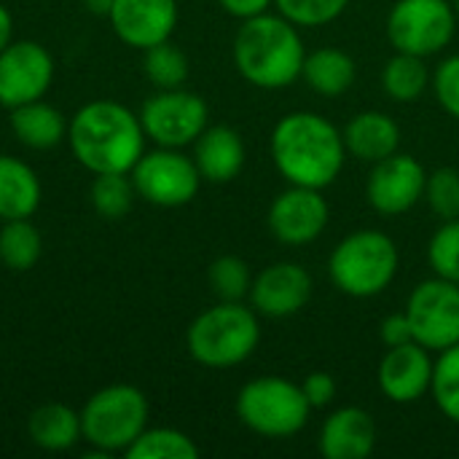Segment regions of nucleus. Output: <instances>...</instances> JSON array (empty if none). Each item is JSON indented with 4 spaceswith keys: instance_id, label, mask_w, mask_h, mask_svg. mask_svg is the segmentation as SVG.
<instances>
[{
    "instance_id": "1",
    "label": "nucleus",
    "mask_w": 459,
    "mask_h": 459,
    "mask_svg": "<svg viewBox=\"0 0 459 459\" xmlns=\"http://www.w3.org/2000/svg\"><path fill=\"white\" fill-rule=\"evenodd\" d=\"M272 161L290 186L325 191L344 169L347 148L342 129L325 116L296 110L282 116L272 129Z\"/></svg>"
},
{
    "instance_id": "2",
    "label": "nucleus",
    "mask_w": 459,
    "mask_h": 459,
    "mask_svg": "<svg viewBox=\"0 0 459 459\" xmlns=\"http://www.w3.org/2000/svg\"><path fill=\"white\" fill-rule=\"evenodd\" d=\"M67 143L75 161L91 175L132 172L145 153V129L140 113L113 100L86 102L67 121Z\"/></svg>"
},
{
    "instance_id": "3",
    "label": "nucleus",
    "mask_w": 459,
    "mask_h": 459,
    "mask_svg": "<svg viewBox=\"0 0 459 459\" xmlns=\"http://www.w3.org/2000/svg\"><path fill=\"white\" fill-rule=\"evenodd\" d=\"M231 54L237 73L258 89H285L296 83L307 59L299 27L280 11H264L258 16L242 19Z\"/></svg>"
},
{
    "instance_id": "4",
    "label": "nucleus",
    "mask_w": 459,
    "mask_h": 459,
    "mask_svg": "<svg viewBox=\"0 0 459 459\" xmlns=\"http://www.w3.org/2000/svg\"><path fill=\"white\" fill-rule=\"evenodd\" d=\"M261 344V323L245 301H218L204 309L186 333L188 355L204 368H234Z\"/></svg>"
},
{
    "instance_id": "5",
    "label": "nucleus",
    "mask_w": 459,
    "mask_h": 459,
    "mask_svg": "<svg viewBox=\"0 0 459 459\" xmlns=\"http://www.w3.org/2000/svg\"><path fill=\"white\" fill-rule=\"evenodd\" d=\"M398 266V245L377 229L347 234L328 258L331 282L350 299H374L385 293L393 285Z\"/></svg>"
},
{
    "instance_id": "6",
    "label": "nucleus",
    "mask_w": 459,
    "mask_h": 459,
    "mask_svg": "<svg viewBox=\"0 0 459 459\" xmlns=\"http://www.w3.org/2000/svg\"><path fill=\"white\" fill-rule=\"evenodd\" d=\"M312 406L301 390V385L285 377H258L250 379L237 395V417L239 422L272 441L299 436L309 422Z\"/></svg>"
},
{
    "instance_id": "7",
    "label": "nucleus",
    "mask_w": 459,
    "mask_h": 459,
    "mask_svg": "<svg viewBox=\"0 0 459 459\" xmlns=\"http://www.w3.org/2000/svg\"><path fill=\"white\" fill-rule=\"evenodd\" d=\"M148 398L132 385H110L97 390L81 409L83 441L100 455L126 452L148 428Z\"/></svg>"
},
{
    "instance_id": "8",
    "label": "nucleus",
    "mask_w": 459,
    "mask_h": 459,
    "mask_svg": "<svg viewBox=\"0 0 459 459\" xmlns=\"http://www.w3.org/2000/svg\"><path fill=\"white\" fill-rule=\"evenodd\" d=\"M457 24L452 0H395L385 30L395 51L428 59L455 40Z\"/></svg>"
},
{
    "instance_id": "9",
    "label": "nucleus",
    "mask_w": 459,
    "mask_h": 459,
    "mask_svg": "<svg viewBox=\"0 0 459 459\" xmlns=\"http://www.w3.org/2000/svg\"><path fill=\"white\" fill-rule=\"evenodd\" d=\"M129 175L137 196L164 210L186 207L188 202H194L202 186L194 156H186L180 148L156 145V151H145Z\"/></svg>"
},
{
    "instance_id": "10",
    "label": "nucleus",
    "mask_w": 459,
    "mask_h": 459,
    "mask_svg": "<svg viewBox=\"0 0 459 459\" xmlns=\"http://www.w3.org/2000/svg\"><path fill=\"white\" fill-rule=\"evenodd\" d=\"M140 121L145 137L161 148H186L210 126L207 102L188 89H156L143 102Z\"/></svg>"
},
{
    "instance_id": "11",
    "label": "nucleus",
    "mask_w": 459,
    "mask_h": 459,
    "mask_svg": "<svg viewBox=\"0 0 459 459\" xmlns=\"http://www.w3.org/2000/svg\"><path fill=\"white\" fill-rule=\"evenodd\" d=\"M406 317L414 331V342L430 352H444L459 344V285L430 277L420 282L409 301Z\"/></svg>"
},
{
    "instance_id": "12",
    "label": "nucleus",
    "mask_w": 459,
    "mask_h": 459,
    "mask_svg": "<svg viewBox=\"0 0 459 459\" xmlns=\"http://www.w3.org/2000/svg\"><path fill=\"white\" fill-rule=\"evenodd\" d=\"M331 207L320 188L290 186L274 196L266 212V226L280 245L304 247L312 245L328 226Z\"/></svg>"
},
{
    "instance_id": "13",
    "label": "nucleus",
    "mask_w": 459,
    "mask_h": 459,
    "mask_svg": "<svg viewBox=\"0 0 459 459\" xmlns=\"http://www.w3.org/2000/svg\"><path fill=\"white\" fill-rule=\"evenodd\" d=\"M54 81V56L35 40H11L0 51V105L19 108L43 100Z\"/></svg>"
},
{
    "instance_id": "14",
    "label": "nucleus",
    "mask_w": 459,
    "mask_h": 459,
    "mask_svg": "<svg viewBox=\"0 0 459 459\" xmlns=\"http://www.w3.org/2000/svg\"><path fill=\"white\" fill-rule=\"evenodd\" d=\"M428 172L409 153H393L371 164L366 180V199L379 215H403L425 199Z\"/></svg>"
},
{
    "instance_id": "15",
    "label": "nucleus",
    "mask_w": 459,
    "mask_h": 459,
    "mask_svg": "<svg viewBox=\"0 0 459 459\" xmlns=\"http://www.w3.org/2000/svg\"><path fill=\"white\" fill-rule=\"evenodd\" d=\"M312 290H315L312 274L301 264L277 261L253 277L247 301L258 312V317L285 320L299 315L309 304Z\"/></svg>"
},
{
    "instance_id": "16",
    "label": "nucleus",
    "mask_w": 459,
    "mask_h": 459,
    "mask_svg": "<svg viewBox=\"0 0 459 459\" xmlns=\"http://www.w3.org/2000/svg\"><path fill=\"white\" fill-rule=\"evenodd\" d=\"M178 13V0H113L108 19L126 46L145 51L172 38Z\"/></svg>"
},
{
    "instance_id": "17",
    "label": "nucleus",
    "mask_w": 459,
    "mask_h": 459,
    "mask_svg": "<svg viewBox=\"0 0 459 459\" xmlns=\"http://www.w3.org/2000/svg\"><path fill=\"white\" fill-rule=\"evenodd\" d=\"M433 366L436 360L430 358V350H425L417 342L387 347L377 371L382 395L398 406L417 403L433 387Z\"/></svg>"
},
{
    "instance_id": "18",
    "label": "nucleus",
    "mask_w": 459,
    "mask_h": 459,
    "mask_svg": "<svg viewBox=\"0 0 459 459\" xmlns=\"http://www.w3.org/2000/svg\"><path fill=\"white\" fill-rule=\"evenodd\" d=\"M317 449L325 459H366L377 449V422L360 406H342L325 417Z\"/></svg>"
},
{
    "instance_id": "19",
    "label": "nucleus",
    "mask_w": 459,
    "mask_h": 459,
    "mask_svg": "<svg viewBox=\"0 0 459 459\" xmlns=\"http://www.w3.org/2000/svg\"><path fill=\"white\" fill-rule=\"evenodd\" d=\"M247 151L234 126H207L194 143V164L207 183H231L245 167Z\"/></svg>"
},
{
    "instance_id": "20",
    "label": "nucleus",
    "mask_w": 459,
    "mask_h": 459,
    "mask_svg": "<svg viewBox=\"0 0 459 459\" xmlns=\"http://www.w3.org/2000/svg\"><path fill=\"white\" fill-rule=\"evenodd\" d=\"M344 148L358 161L377 164L401 148V126L393 116L382 110H360L342 129Z\"/></svg>"
},
{
    "instance_id": "21",
    "label": "nucleus",
    "mask_w": 459,
    "mask_h": 459,
    "mask_svg": "<svg viewBox=\"0 0 459 459\" xmlns=\"http://www.w3.org/2000/svg\"><path fill=\"white\" fill-rule=\"evenodd\" d=\"M358 78L355 59L339 48V46H320L315 51H307L301 81L320 97H342L350 91V86Z\"/></svg>"
},
{
    "instance_id": "22",
    "label": "nucleus",
    "mask_w": 459,
    "mask_h": 459,
    "mask_svg": "<svg viewBox=\"0 0 459 459\" xmlns=\"http://www.w3.org/2000/svg\"><path fill=\"white\" fill-rule=\"evenodd\" d=\"M8 121L13 137L32 151H48L67 140V118L46 100H32L11 108Z\"/></svg>"
},
{
    "instance_id": "23",
    "label": "nucleus",
    "mask_w": 459,
    "mask_h": 459,
    "mask_svg": "<svg viewBox=\"0 0 459 459\" xmlns=\"http://www.w3.org/2000/svg\"><path fill=\"white\" fill-rule=\"evenodd\" d=\"M40 207V180L35 169L8 153H0V221L32 218Z\"/></svg>"
},
{
    "instance_id": "24",
    "label": "nucleus",
    "mask_w": 459,
    "mask_h": 459,
    "mask_svg": "<svg viewBox=\"0 0 459 459\" xmlns=\"http://www.w3.org/2000/svg\"><path fill=\"white\" fill-rule=\"evenodd\" d=\"M27 430L32 444L46 452H67L78 441H83L81 411H73L65 403H46L35 409L30 414Z\"/></svg>"
},
{
    "instance_id": "25",
    "label": "nucleus",
    "mask_w": 459,
    "mask_h": 459,
    "mask_svg": "<svg viewBox=\"0 0 459 459\" xmlns=\"http://www.w3.org/2000/svg\"><path fill=\"white\" fill-rule=\"evenodd\" d=\"M430 70L425 65V56H414V54H403L395 51L387 65L382 67V89L390 100L395 102H417L428 86H430Z\"/></svg>"
},
{
    "instance_id": "26",
    "label": "nucleus",
    "mask_w": 459,
    "mask_h": 459,
    "mask_svg": "<svg viewBox=\"0 0 459 459\" xmlns=\"http://www.w3.org/2000/svg\"><path fill=\"white\" fill-rule=\"evenodd\" d=\"M43 253V237L30 218L3 221L0 229V261L11 272H30Z\"/></svg>"
},
{
    "instance_id": "27",
    "label": "nucleus",
    "mask_w": 459,
    "mask_h": 459,
    "mask_svg": "<svg viewBox=\"0 0 459 459\" xmlns=\"http://www.w3.org/2000/svg\"><path fill=\"white\" fill-rule=\"evenodd\" d=\"M129 459H196L199 446L191 436L175 428H145L124 452Z\"/></svg>"
},
{
    "instance_id": "28",
    "label": "nucleus",
    "mask_w": 459,
    "mask_h": 459,
    "mask_svg": "<svg viewBox=\"0 0 459 459\" xmlns=\"http://www.w3.org/2000/svg\"><path fill=\"white\" fill-rule=\"evenodd\" d=\"M143 73L156 89H180L188 81L191 65L180 46L164 40L143 51Z\"/></svg>"
},
{
    "instance_id": "29",
    "label": "nucleus",
    "mask_w": 459,
    "mask_h": 459,
    "mask_svg": "<svg viewBox=\"0 0 459 459\" xmlns=\"http://www.w3.org/2000/svg\"><path fill=\"white\" fill-rule=\"evenodd\" d=\"M134 196H137V188H134L129 172L94 175V183H91V207H94V212L100 218H105V221L124 218L132 210Z\"/></svg>"
},
{
    "instance_id": "30",
    "label": "nucleus",
    "mask_w": 459,
    "mask_h": 459,
    "mask_svg": "<svg viewBox=\"0 0 459 459\" xmlns=\"http://www.w3.org/2000/svg\"><path fill=\"white\" fill-rule=\"evenodd\" d=\"M207 282L218 301H245L253 288V272L245 258L221 255L210 264Z\"/></svg>"
},
{
    "instance_id": "31",
    "label": "nucleus",
    "mask_w": 459,
    "mask_h": 459,
    "mask_svg": "<svg viewBox=\"0 0 459 459\" xmlns=\"http://www.w3.org/2000/svg\"><path fill=\"white\" fill-rule=\"evenodd\" d=\"M430 395L438 406V411L459 425V344L438 352V360L433 366V387Z\"/></svg>"
},
{
    "instance_id": "32",
    "label": "nucleus",
    "mask_w": 459,
    "mask_h": 459,
    "mask_svg": "<svg viewBox=\"0 0 459 459\" xmlns=\"http://www.w3.org/2000/svg\"><path fill=\"white\" fill-rule=\"evenodd\" d=\"M428 264L436 277L459 285V218L444 221L428 245Z\"/></svg>"
},
{
    "instance_id": "33",
    "label": "nucleus",
    "mask_w": 459,
    "mask_h": 459,
    "mask_svg": "<svg viewBox=\"0 0 459 459\" xmlns=\"http://www.w3.org/2000/svg\"><path fill=\"white\" fill-rule=\"evenodd\" d=\"M352 0H274L277 11L293 22L299 30L301 27H325L336 22Z\"/></svg>"
},
{
    "instance_id": "34",
    "label": "nucleus",
    "mask_w": 459,
    "mask_h": 459,
    "mask_svg": "<svg viewBox=\"0 0 459 459\" xmlns=\"http://www.w3.org/2000/svg\"><path fill=\"white\" fill-rule=\"evenodd\" d=\"M425 202L430 212L438 215L441 221L459 218V169L441 167L430 172L425 183Z\"/></svg>"
},
{
    "instance_id": "35",
    "label": "nucleus",
    "mask_w": 459,
    "mask_h": 459,
    "mask_svg": "<svg viewBox=\"0 0 459 459\" xmlns=\"http://www.w3.org/2000/svg\"><path fill=\"white\" fill-rule=\"evenodd\" d=\"M433 91H436V100L438 105L459 121V54L446 56L438 70L433 73V81H430Z\"/></svg>"
},
{
    "instance_id": "36",
    "label": "nucleus",
    "mask_w": 459,
    "mask_h": 459,
    "mask_svg": "<svg viewBox=\"0 0 459 459\" xmlns=\"http://www.w3.org/2000/svg\"><path fill=\"white\" fill-rule=\"evenodd\" d=\"M301 390L312 409H325L336 398V379L325 371H312L309 377H304Z\"/></svg>"
},
{
    "instance_id": "37",
    "label": "nucleus",
    "mask_w": 459,
    "mask_h": 459,
    "mask_svg": "<svg viewBox=\"0 0 459 459\" xmlns=\"http://www.w3.org/2000/svg\"><path fill=\"white\" fill-rule=\"evenodd\" d=\"M379 333H382L385 347H401V344L414 342V331H411V323H409L406 312L387 315L385 323H382V328H379Z\"/></svg>"
},
{
    "instance_id": "38",
    "label": "nucleus",
    "mask_w": 459,
    "mask_h": 459,
    "mask_svg": "<svg viewBox=\"0 0 459 459\" xmlns=\"http://www.w3.org/2000/svg\"><path fill=\"white\" fill-rule=\"evenodd\" d=\"M221 8L237 19H250V16H258L264 11H269L274 5V0H218Z\"/></svg>"
},
{
    "instance_id": "39",
    "label": "nucleus",
    "mask_w": 459,
    "mask_h": 459,
    "mask_svg": "<svg viewBox=\"0 0 459 459\" xmlns=\"http://www.w3.org/2000/svg\"><path fill=\"white\" fill-rule=\"evenodd\" d=\"M11 35H13V16H11V11L0 3V51L11 43Z\"/></svg>"
},
{
    "instance_id": "40",
    "label": "nucleus",
    "mask_w": 459,
    "mask_h": 459,
    "mask_svg": "<svg viewBox=\"0 0 459 459\" xmlns=\"http://www.w3.org/2000/svg\"><path fill=\"white\" fill-rule=\"evenodd\" d=\"M452 5H455V13H457L459 19V0H452Z\"/></svg>"
}]
</instances>
